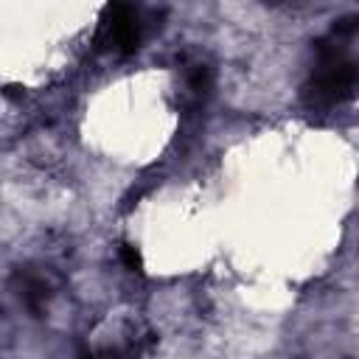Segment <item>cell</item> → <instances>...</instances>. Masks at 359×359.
I'll list each match as a JSON object with an SVG mask.
<instances>
[{
  "mask_svg": "<svg viewBox=\"0 0 359 359\" xmlns=\"http://www.w3.org/2000/svg\"><path fill=\"white\" fill-rule=\"evenodd\" d=\"M356 28V20H342L334 25L331 36L317 45L314 67L303 84V101L311 109H331L359 90V56L348 45Z\"/></svg>",
  "mask_w": 359,
  "mask_h": 359,
  "instance_id": "obj_1",
  "label": "cell"
},
{
  "mask_svg": "<svg viewBox=\"0 0 359 359\" xmlns=\"http://www.w3.org/2000/svg\"><path fill=\"white\" fill-rule=\"evenodd\" d=\"M140 36H143V22H140L137 8L123 6V3L107 6L104 17H101V25H98V36H95L101 50L132 53L140 45Z\"/></svg>",
  "mask_w": 359,
  "mask_h": 359,
  "instance_id": "obj_2",
  "label": "cell"
}]
</instances>
